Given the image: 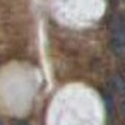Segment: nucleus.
<instances>
[{"label": "nucleus", "mask_w": 125, "mask_h": 125, "mask_svg": "<svg viewBox=\"0 0 125 125\" xmlns=\"http://www.w3.org/2000/svg\"><path fill=\"white\" fill-rule=\"evenodd\" d=\"M0 125H4V123H2V122H0Z\"/></svg>", "instance_id": "20e7f679"}, {"label": "nucleus", "mask_w": 125, "mask_h": 125, "mask_svg": "<svg viewBox=\"0 0 125 125\" xmlns=\"http://www.w3.org/2000/svg\"><path fill=\"white\" fill-rule=\"evenodd\" d=\"M118 22H120V24H122V28L125 29V12H122V14H120V17H118Z\"/></svg>", "instance_id": "f257e3e1"}, {"label": "nucleus", "mask_w": 125, "mask_h": 125, "mask_svg": "<svg viewBox=\"0 0 125 125\" xmlns=\"http://www.w3.org/2000/svg\"><path fill=\"white\" fill-rule=\"evenodd\" d=\"M122 111H123V115H125V101L122 103Z\"/></svg>", "instance_id": "f03ea898"}, {"label": "nucleus", "mask_w": 125, "mask_h": 125, "mask_svg": "<svg viewBox=\"0 0 125 125\" xmlns=\"http://www.w3.org/2000/svg\"><path fill=\"white\" fill-rule=\"evenodd\" d=\"M17 125H28V123H17Z\"/></svg>", "instance_id": "7ed1b4c3"}]
</instances>
